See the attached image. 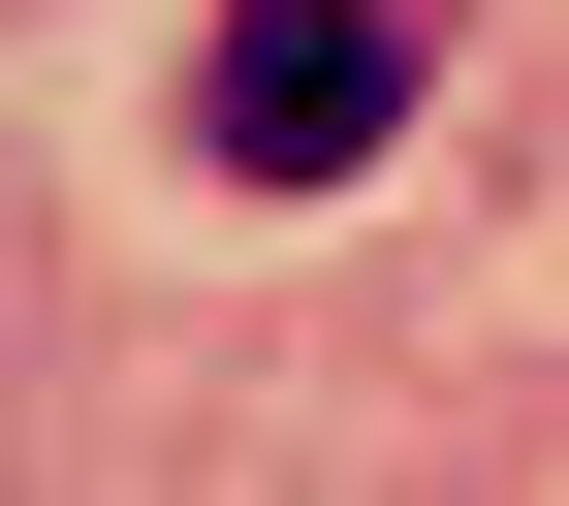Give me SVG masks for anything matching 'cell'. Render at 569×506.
<instances>
[{
  "instance_id": "cell-1",
  "label": "cell",
  "mask_w": 569,
  "mask_h": 506,
  "mask_svg": "<svg viewBox=\"0 0 569 506\" xmlns=\"http://www.w3.org/2000/svg\"><path fill=\"white\" fill-rule=\"evenodd\" d=\"M411 96H443V0H222L190 32V159L222 190H348Z\"/></svg>"
}]
</instances>
